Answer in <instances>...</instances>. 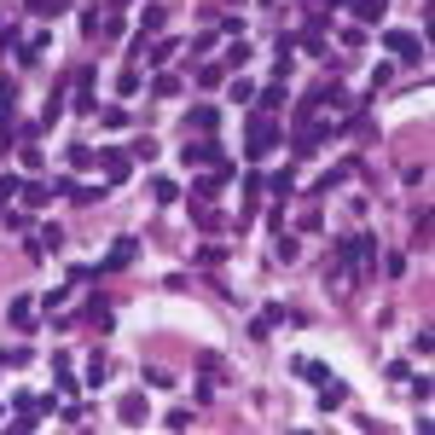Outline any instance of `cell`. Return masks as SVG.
Returning a JSON list of instances; mask_svg holds the SVG:
<instances>
[{
    "mask_svg": "<svg viewBox=\"0 0 435 435\" xmlns=\"http://www.w3.org/2000/svg\"><path fill=\"white\" fill-rule=\"evenodd\" d=\"M157 186V203H174V198H180V186H174V180H151Z\"/></svg>",
    "mask_w": 435,
    "mask_h": 435,
    "instance_id": "ffe728a7",
    "label": "cell"
},
{
    "mask_svg": "<svg viewBox=\"0 0 435 435\" xmlns=\"http://www.w3.org/2000/svg\"><path fill=\"white\" fill-rule=\"evenodd\" d=\"M354 18L360 24H383L389 18V0H354Z\"/></svg>",
    "mask_w": 435,
    "mask_h": 435,
    "instance_id": "5b68a950",
    "label": "cell"
},
{
    "mask_svg": "<svg viewBox=\"0 0 435 435\" xmlns=\"http://www.w3.org/2000/svg\"><path fill=\"white\" fill-rule=\"evenodd\" d=\"M186 163H221V145H215V140H192L186 145Z\"/></svg>",
    "mask_w": 435,
    "mask_h": 435,
    "instance_id": "52a82bcc",
    "label": "cell"
},
{
    "mask_svg": "<svg viewBox=\"0 0 435 435\" xmlns=\"http://www.w3.org/2000/svg\"><path fill=\"white\" fill-rule=\"evenodd\" d=\"M99 163H105V174H111V180H122V174H128V157L122 151H93Z\"/></svg>",
    "mask_w": 435,
    "mask_h": 435,
    "instance_id": "30bf717a",
    "label": "cell"
},
{
    "mask_svg": "<svg viewBox=\"0 0 435 435\" xmlns=\"http://www.w3.org/2000/svg\"><path fill=\"white\" fill-rule=\"evenodd\" d=\"M319 140H331V128H319V122H302L290 145H296V157H308V151H319Z\"/></svg>",
    "mask_w": 435,
    "mask_h": 435,
    "instance_id": "7a4b0ae2",
    "label": "cell"
},
{
    "mask_svg": "<svg viewBox=\"0 0 435 435\" xmlns=\"http://www.w3.org/2000/svg\"><path fill=\"white\" fill-rule=\"evenodd\" d=\"M122 424H145V395H122Z\"/></svg>",
    "mask_w": 435,
    "mask_h": 435,
    "instance_id": "ba28073f",
    "label": "cell"
},
{
    "mask_svg": "<svg viewBox=\"0 0 435 435\" xmlns=\"http://www.w3.org/2000/svg\"><path fill=\"white\" fill-rule=\"evenodd\" d=\"M12 105H18V87H12V81H0V128L12 122Z\"/></svg>",
    "mask_w": 435,
    "mask_h": 435,
    "instance_id": "8fae6325",
    "label": "cell"
},
{
    "mask_svg": "<svg viewBox=\"0 0 435 435\" xmlns=\"http://www.w3.org/2000/svg\"><path fill=\"white\" fill-rule=\"evenodd\" d=\"M279 105H285V87H267V93H261V105H255V111H267V116H273Z\"/></svg>",
    "mask_w": 435,
    "mask_h": 435,
    "instance_id": "5bb4252c",
    "label": "cell"
},
{
    "mask_svg": "<svg viewBox=\"0 0 435 435\" xmlns=\"http://www.w3.org/2000/svg\"><path fill=\"white\" fill-rule=\"evenodd\" d=\"M53 192H58V186H29V180H24V203H47Z\"/></svg>",
    "mask_w": 435,
    "mask_h": 435,
    "instance_id": "9a60e30c",
    "label": "cell"
},
{
    "mask_svg": "<svg viewBox=\"0 0 435 435\" xmlns=\"http://www.w3.org/2000/svg\"><path fill=\"white\" fill-rule=\"evenodd\" d=\"M221 186H227V168H221V174H203V180H198V198H215Z\"/></svg>",
    "mask_w": 435,
    "mask_h": 435,
    "instance_id": "7c38bea8",
    "label": "cell"
},
{
    "mask_svg": "<svg viewBox=\"0 0 435 435\" xmlns=\"http://www.w3.org/2000/svg\"><path fill=\"white\" fill-rule=\"evenodd\" d=\"M186 122L203 128V134H215V128H221V111H215V105H198V111H186Z\"/></svg>",
    "mask_w": 435,
    "mask_h": 435,
    "instance_id": "8992f818",
    "label": "cell"
},
{
    "mask_svg": "<svg viewBox=\"0 0 435 435\" xmlns=\"http://www.w3.org/2000/svg\"><path fill=\"white\" fill-rule=\"evenodd\" d=\"M145 383H151V389H168V383H174V372H163V366H151V372H145Z\"/></svg>",
    "mask_w": 435,
    "mask_h": 435,
    "instance_id": "44dd1931",
    "label": "cell"
},
{
    "mask_svg": "<svg viewBox=\"0 0 435 435\" xmlns=\"http://www.w3.org/2000/svg\"><path fill=\"white\" fill-rule=\"evenodd\" d=\"M273 134H279V122H273L267 111H255V116H250V140H244V151H250V157H267V151L279 145Z\"/></svg>",
    "mask_w": 435,
    "mask_h": 435,
    "instance_id": "6da1fadb",
    "label": "cell"
},
{
    "mask_svg": "<svg viewBox=\"0 0 435 435\" xmlns=\"http://www.w3.org/2000/svg\"><path fill=\"white\" fill-rule=\"evenodd\" d=\"M261 186H273V192H279V198H285V192H290V186H296V180H290V168H279V174H273V180H261Z\"/></svg>",
    "mask_w": 435,
    "mask_h": 435,
    "instance_id": "ac0fdd59",
    "label": "cell"
},
{
    "mask_svg": "<svg viewBox=\"0 0 435 435\" xmlns=\"http://www.w3.org/2000/svg\"><path fill=\"white\" fill-rule=\"evenodd\" d=\"M134 255H140V238H116V250H111V261H105L99 273H116V267H128Z\"/></svg>",
    "mask_w": 435,
    "mask_h": 435,
    "instance_id": "277c9868",
    "label": "cell"
},
{
    "mask_svg": "<svg viewBox=\"0 0 435 435\" xmlns=\"http://www.w3.org/2000/svg\"><path fill=\"white\" fill-rule=\"evenodd\" d=\"M296 372L308 377V383H325V366H319V360H296Z\"/></svg>",
    "mask_w": 435,
    "mask_h": 435,
    "instance_id": "2e32d148",
    "label": "cell"
},
{
    "mask_svg": "<svg viewBox=\"0 0 435 435\" xmlns=\"http://www.w3.org/2000/svg\"><path fill=\"white\" fill-rule=\"evenodd\" d=\"M383 47L395 53V58H424V47H418V35H406V29H389V35H383Z\"/></svg>",
    "mask_w": 435,
    "mask_h": 435,
    "instance_id": "3957f363",
    "label": "cell"
},
{
    "mask_svg": "<svg viewBox=\"0 0 435 435\" xmlns=\"http://www.w3.org/2000/svg\"><path fill=\"white\" fill-rule=\"evenodd\" d=\"M29 12H35V18H58L64 0H29Z\"/></svg>",
    "mask_w": 435,
    "mask_h": 435,
    "instance_id": "4fadbf2b",
    "label": "cell"
},
{
    "mask_svg": "<svg viewBox=\"0 0 435 435\" xmlns=\"http://www.w3.org/2000/svg\"><path fill=\"white\" fill-rule=\"evenodd\" d=\"M342 395H348L342 383H325V395H319V406H342Z\"/></svg>",
    "mask_w": 435,
    "mask_h": 435,
    "instance_id": "d6986e66",
    "label": "cell"
},
{
    "mask_svg": "<svg viewBox=\"0 0 435 435\" xmlns=\"http://www.w3.org/2000/svg\"><path fill=\"white\" fill-rule=\"evenodd\" d=\"M24 192V180H18V174H0V203H6V198H18Z\"/></svg>",
    "mask_w": 435,
    "mask_h": 435,
    "instance_id": "e0dca14e",
    "label": "cell"
},
{
    "mask_svg": "<svg viewBox=\"0 0 435 435\" xmlns=\"http://www.w3.org/2000/svg\"><path fill=\"white\" fill-rule=\"evenodd\" d=\"M29 319H35V302H29V296H18V302H12V325H18V331H35Z\"/></svg>",
    "mask_w": 435,
    "mask_h": 435,
    "instance_id": "9c48e42d",
    "label": "cell"
}]
</instances>
